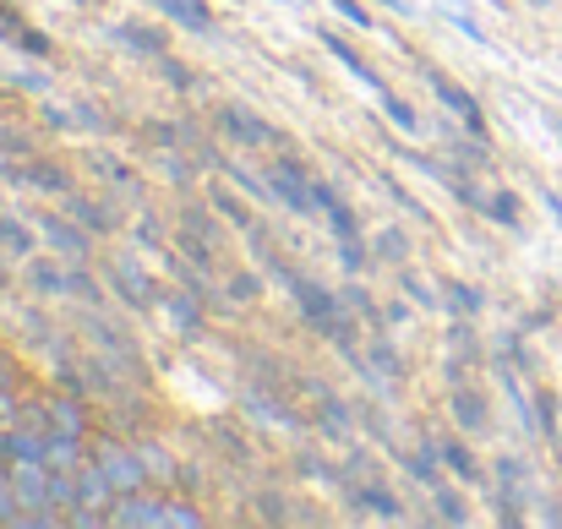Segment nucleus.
Wrapping results in <instances>:
<instances>
[{"label":"nucleus","mask_w":562,"mask_h":529,"mask_svg":"<svg viewBox=\"0 0 562 529\" xmlns=\"http://www.w3.org/2000/svg\"><path fill=\"white\" fill-rule=\"evenodd\" d=\"M93 170H99L104 180H115V185H132V170L115 165V159H104V154H93Z\"/></svg>","instance_id":"nucleus-38"},{"label":"nucleus","mask_w":562,"mask_h":529,"mask_svg":"<svg viewBox=\"0 0 562 529\" xmlns=\"http://www.w3.org/2000/svg\"><path fill=\"white\" fill-rule=\"evenodd\" d=\"M398 284H404V290L415 295V306H426V312H437V306H442V301H437V295L426 290V279H415V273H398Z\"/></svg>","instance_id":"nucleus-33"},{"label":"nucleus","mask_w":562,"mask_h":529,"mask_svg":"<svg viewBox=\"0 0 562 529\" xmlns=\"http://www.w3.org/2000/svg\"><path fill=\"white\" fill-rule=\"evenodd\" d=\"M77 5H93V0H77Z\"/></svg>","instance_id":"nucleus-51"},{"label":"nucleus","mask_w":562,"mask_h":529,"mask_svg":"<svg viewBox=\"0 0 562 529\" xmlns=\"http://www.w3.org/2000/svg\"><path fill=\"white\" fill-rule=\"evenodd\" d=\"M27 159L33 154V143H27V132H16V126H0V159Z\"/></svg>","instance_id":"nucleus-30"},{"label":"nucleus","mask_w":562,"mask_h":529,"mask_svg":"<svg viewBox=\"0 0 562 529\" xmlns=\"http://www.w3.org/2000/svg\"><path fill=\"white\" fill-rule=\"evenodd\" d=\"M159 235H165V229H159V218H154V213H143V218H137V240H143V246H159Z\"/></svg>","instance_id":"nucleus-42"},{"label":"nucleus","mask_w":562,"mask_h":529,"mask_svg":"<svg viewBox=\"0 0 562 529\" xmlns=\"http://www.w3.org/2000/svg\"><path fill=\"white\" fill-rule=\"evenodd\" d=\"M376 240H382L376 251H382L387 262H409V235H404V229H382Z\"/></svg>","instance_id":"nucleus-28"},{"label":"nucleus","mask_w":562,"mask_h":529,"mask_svg":"<svg viewBox=\"0 0 562 529\" xmlns=\"http://www.w3.org/2000/svg\"><path fill=\"white\" fill-rule=\"evenodd\" d=\"M88 409L77 404V398H55L49 409H44V431H66V437H82L88 431V420H82Z\"/></svg>","instance_id":"nucleus-15"},{"label":"nucleus","mask_w":562,"mask_h":529,"mask_svg":"<svg viewBox=\"0 0 562 529\" xmlns=\"http://www.w3.org/2000/svg\"><path fill=\"white\" fill-rule=\"evenodd\" d=\"M44 121H49L55 132H66V126H77V115H66L60 104H44Z\"/></svg>","instance_id":"nucleus-44"},{"label":"nucleus","mask_w":562,"mask_h":529,"mask_svg":"<svg viewBox=\"0 0 562 529\" xmlns=\"http://www.w3.org/2000/svg\"><path fill=\"white\" fill-rule=\"evenodd\" d=\"M0 387H11V354L0 350Z\"/></svg>","instance_id":"nucleus-50"},{"label":"nucleus","mask_w":562,"mask_h":529,"mask_svg":"<svg viewBox=\"0 0 562 529\" xmlns=\"http://www.w3.org/2000/svg\"><path fill=\"white\" fill-rule=\"evenodd\" d=\"M71 290H77L82 301H104V290H99V284H93L88 273H71Z\"/></svg>","instance_id":"nucleus-43"},{"label":"nucleus","mask_w":562,"mask_h":529,"mask_svg":"<svg viewBox=\"0 0 562 529\" xmlns=\"http://www.w3.org/2000/svg\"><path fill=\"white\" fill-rule=\"evenodd\" d=\"M143 137H148L154 148H176V137H181V132H176V126H143Z\"/></svg>","instance_id":"nucleus-41"},{"label":"nucleus","mask_w":562,"mask_h":529,"mask_svg":"<svg viewBox=\"0 0 562 529\" xmlns=\"http://www.w3.org/2000/svg\"><path fill=\"white\" fill-rule=\"evenodd\" d=\"M44 464L49 470H82V437H66V431H49L44 437Z\"/></svg>","instance_id":"nucleus-14"},{"label":"nucleus","mask_w":562,"mask_h":529,"mask_svg":"<svg viewBox=\"0 0 562 529\" xmlns=\"http://www.w3.org/2000/svg\"><path fill=\"white\" fill-rule=\"evenodd\" d=\"M437 459H442V470H453L459 481H481V464H475V453H470L459 437H442V442H437Z\"/></svg>","instance_id":"nucleus-17"},{"label":"nucleus","mask_w":562,"mask_h":529,"mask_svg":"<svg viewBox=\"0 0 562 529\" xmlns=\"http://www.w3.org/2000/svg\"><path fill=\"white\" fill-rule=\"evenodd\" d=\"M486 213H492L497 224H508V229H514V224H519V202H514V191H497V196L486 202Z\"/></svg>","instance_id":"nucleus-29"},{"label":"nucleus","mask_w":562,"mask_h":529,"mask_svg":"<svg viewBox=\"0 0 562 529\" xmlns=\"http://www.w3.org/2000/svg\"><path fill=\"white\" fill-rule=\"evenodd\" d=\"M93 459L104 464V475H110V486L126 497V492H148V464H143V448H121V442H99L93 448Z\"/></svg>","instance_id":"nucleus-2"},{"label":"nucleus","mask_w":562,"mask_h":529,"mask_svg":"<svg viewBox=\"0 0 562 529\" xmlns=\"http://www.w3.org/2000/svg\"><path fill=\"white\" fill-rule=\"evenodd\" d=\"M110 279L121 284V295H126L137 312H148V306H154V279H148V273H137L126 257H121V262H110Z\"/></svg>","instance_id":"nucleus-12"},{"label":"nucleus","mask_w":562,"mask_h":529,"mask_svg":"<svg viewBox=\"0 0 562 529\" xmlns=\"http://www.w3.org/2000/svg\"><path fill=\"white\" fill-rule=\"evenodd\" d=\"M356 365H361V371H376V376H404V354L393 350V345H382V339H376L372 354H361Z\"/></svg>","instance_id":"nucleus-21"},{"label":"nucleus","mask_w":562,"mask_h":529,"mask_svg":"<svg viewBox=\"0 0 562 529\" xmlns=\"http://www.w3.org/2000/svg\"><path fill=\"white\" fill-rule=\"evenodd\" d=\"M165 170H170V180H176V185H191V165H181V159H170Z\"/></svg>","instance_id":"nucleus-47"},{"label":"nucleus","mask_w":562,"mask_h":529,"mask_svg":"<svg viewBox=\"0 0 562 529\" xmlns=\"http://www.w3.org/2000/svg\"><path fill=\"white\" fill-rule=\"evenodd\" d=\"M268 191H273L284 207H295V213H328V202H334V185L317 180L301 159H290V154L268 159Z\"/></svg>","instance_id":"nucleus-1"},{"label":"nucleus","mask_w":562,"mask_h":529,"mask_svg":"<svg viewBox=\"0 0 562 529\" xmlns=\"http://www.w3.org/2000/svg\"><path fill=\"white\" fill-rule=\"evenodd\" d=\"M448 301L470 317V312H481V290H470V284H448Z\"/></svg>","instance_id":"nucleus-37"},{"label":"nucleus","mask_w":562,"mask_h":529,"mask_svg":"<svg viewBox=\"0 0 562 529\" xmlns=\"http://www.w3.org/2000/svg\"><path fill=\"white\" fill-rule=\"evenodd\" d=\"M159 497H148V492H126V497H115V508H110V525L121 529H137V525H159Z\"/></svg>","instance_id":"nucleus-8"},{"label":"nucleus","mask_w":562,"mask_h":529,"mask_svg":"<svg viewBox=\"0 0 562 529\" xmlns=\"http://www.w3.org/2000/svg\"><path fill=\"white\" fill-rule=\"evenodd\" d=\"M213 213H218V218H229V224H235V229H246V235L257 229V218L246 213V202H235V196H229V185H213Z\"/></svg>","instance_id":"nucleus-22"},{"label":"nucleus","mask_w":562,"mask_h":529,"mask_svg":"<svg viewBox=\"0 0 562 529\" xmlns=\"http://www.w3.org/2000/svg\"><path fill=\"white\" fill-rule=\"evenodd\" d=\"M66 213H71L82 229H93V235H110V229L121 224V213H115V207H104V202H88L82 191H71V196H66Z\"/></svg>","instance_id":"nucleus-11"},{"label":"nucleus","mask_w":562,"mask_h":529,"mask_svg":"<svg viewBox=\"0 0 562 529\" xmlns=\"http://www.w3.org/2000/svg\"><path fill=\"white\" fill-rule=\"evenodd\" d=\"M38 235H44V246H49L55 257L82 262V257H88V235H93V229H77V224H66V218L44 213V218H38Z\"/></svg>","instance_id":"nucleus-6"},{"label":"nucleus","mask_w":562,"mask_h":529,"mask_svg":"<svg viewBox=\"0 0 562 529\" xmlns=\"http://www.w3.org/2000/svg\"><path fill=\"white\" fill-rule=\"evenodd\" d=\"M170 317H176V334L202 339V306H196V290H191V295H170Z\"/></svg>","instance_id":"nucleus-19"},{"label":"nucleus","mask_w":562,"mask_h":529,"mask_svg":"<svg viewBox=\"0 0 562 529\" xmlns=\"http://www.w3.org/2000/svg\"><path fill=\"white\" fill-rule=\"evenodd\" d=\"M317 38H323V44H328V55H339V66H345V71H350V77H361V82H367V88H372L376 99H382V93H387V82H382V77H376L372 66H367V60H361V55H356V49H350V44H345V38H339V33H328V27H317Z\"/></svg>","instance_id":"nucleus-9"},{"label":"nucleus","mask_w":562,"mask_h":529,"mask_svg":"<svg viewBox=\"0 0 562 529\" xmlns=\"http://www.w3.org/2000/svg\"><path fill=\"white\" fill-rule=\"evenodd\" d=\"M143 464H148V475H154V481H181V470L170 464V453H165L159 442H143Z\"/></svg>","instance_id":"nucleus-26"},{"label":"nucleus","mask_w":562,"mask_h":529,"mask_svg":"<svg viewBox=\"0 0 562 529\" xmlns=\"http://www.w3.org/2000/svg\"><path fill=\"white\" fill-rule=\"evenodd\" d=\"M77 110H82V115H77V126H88V132H110V126H115V121H110V115H99L93 104H77Z\"/></svg>","instance_id":"nucleus-40"},{"label":"nucleus","mask_w":562,"mask_h":529,"mask_svg":"<svg viewBox=\"0 0 562 529\" xmlns=\"http://www.w3.org/2000/svg\"><path fill=\"white\" fill-rule=\"evenodd\" d=\"M382 323H404V328H409V306H398V301H393V306L382 312Z\"/></svg>","instance_id":"nucleus-48"},{"label":"nucleus","mask_w":562,"mask_h":529,"mask_svg":"<svg viewBox=\"0 0 562 529\" xmlns=\"http://www.w3.org/2000/svg\"><path fill=\"white\" fill-rule=\"evenodd\" d=\"M16 503H22V497H16V481H11V470H5V475H0V525H16Z\"/></svg>","instance_id":"nucleus-32"},{"label":"nucleus","mask_w":562,"mask_h":529,"mask_svg":"<svg viewBox=\"0 0 562 529\" xmlns=\"http://www.w3.org/2000/svg\"><path fill=\"white\" fill-rule=\"evenodd\" d=\"M382 110H387V121H393V126H404V132H415V126H420V121H415V110H409L404 99H393V93H382Z\"/></svg>","instance_id":"nucleus-31"},{"label":"nucleus","mask_w":562,"mask_h":529,"mask_svg":"<svg viewBox=\"0 0 562 529\" xmlns=\"http://www.w3.org/2000/svg\"><path fill=\"white\" fill-rule=\"evenodd\" d=\"M426 77H431V93H437V99L448 104V115H459V121H464V126H470L475 137H486V115H481V99H475L470 88H459V82H453L448 71H426Z\"/></svg>","instance_id":"nucleus-4"},{"label":"nucleus","mask_w":562,"mask_h":529,"mask_svg":"<svg viewBox=\"0 0 562 529\" xmlns=\"http://www.w3.org/2000/svg\"><path fill=\"white\" fill-rule=\"evenodd\" d=\"M115 38H121V44H132V49H143V55H159V60H165V33H159V27L121 22V27H115Z\"/></svg>","instance_id":"nucleus-20"},{"label":"nucleus","mask_w":562,"mask_h":529,"mask_svg":"<svg viewBox=\"0 0 562 529\" xmlns=\"http://www.w3.org/2000/svg\"><path fill=\"white\" fill-rule=\"evenodd\" d=\"M0 251H11V257H27V251H33V235H27V224H16V218H5V213H0Z\"/></svg>","instance_id":"nucleus-24"},{"label":"nucleus","mask_w":562,"mask_h":529,"mask_svg":"<svg viewBox=\"0 0 562 529\" xmlns=\"http://www.w3.org/2000/svg\"><path fill=\"white\" fill-rule=\"evenodd\" d=\"M323 218H328V229H334L339 240H361V224H356V213H350V207H345L339 196L328 202V213H323Z\"/></svg>","instance_id":"nucleus-25"},{"label":"nucleus","mask_w":562,"mask_h":529,"mask_svg":"<svg viewBox=\"0 0 562 529\" xmlns=\"http://www.w3.org/2000/svg\"><path fill=\"white\" fill-rule=\"evenodd\" d=\"M165 77H170V82H176V88H196V77H191V71H181V66H176V60H165Z\"/></svg>","instance_id":"nucleus-46"},{"label":"nucleus","mask_w":562,"mask_h":529,"mask_svg":"<svg viewBox=\"0 0 562 529\" xmlns=\"http://www.w3.org/2000/svg\"><path fill=\"white\" fill-rule=\"evenodd\" d=\"M213 121H218V132H224L235 148H273V143H284V137H279V126L257 121V115H251V110H240V104H224Z\"/></svg>","instance_id":"nucleus-3"},{"label":"nucleus","mask_w":562,"mask_h":529,"mask_svg":"<svg viewBox=\"0 0 562 529\" xmlns=\"http://www.w3.org/2000/svg\"><path fill=\"white\" fill-rule=\"evenodd\" d=\"M159 525H202V514L187 508V503H165V508H159Z\"/></svg>","instance_id":"nucleus-34"},{"label":"nucleus","mask_w":562,"mask_h":529,"mask_svg":"<svg viewBox=\"0 0 562 529\" xmlns=\"http://www.w3.org/2000/svg\"><path fill=\"white\" fill-rule=\"evenodd\" d=\"M448 409H453V420H459V431H486L492 420H486V398L475 393V387H453V398H448Z\"/></svg>","instance_id":"nucleus-13"},{"label":"nucleus","mask_w":562,"mask_h":529,"mask_svg":"<svg viewBox=\"0 0 562 529\" xmlns=\"http://www.w3.org/2000/svg\"><path fill=\"white\" fill-rule=\"evenodd\" d=\"M11 44H16V49H27V55H55V44H49L44 33H16Z\"/></svg>","instance_id":"nucleus-39"},{"label":"nucleus","mask_w":562,"mask_h":529,"mask_svg":"<svg viewBox=\"0 0 562 529\" xmlns=\"http://www.w3.org/2000/svg\"><path fill=\"white\" fill-rule=\"evenodd\" d=\"M22 279H27V290L33 295H66L71 290V273L60 268V262H44V257H27V268H22Z\"/></svg>","instance_id":"nucleus-10"},{"label":"nucleus","mask_w":562,"mask_h":529,"mask_svg":"<svg viewBox=\"0 0 562 529\" xmlns=\"http://www.w3.org/2000/svg\"><path fill=\"white\" fill-rule=\"evenodd\" d=\"M159 11L176 16V22H187L191 33H213V11L202 0H159Z\"/></svg>","instance_id":"nucleus-18"},{"label":"nucleus","mask_w":562,"mask_h":529,"mask_svg":"<svg viewBox=\"0 0 562 529\" xmlns=\"http://www.w3.org/2000/svg\"><path fill=\"white\" fill-rule=\"evenodd\" d=\"M229 295H235V301H257V295H262V279H257V273H235V279H229Z\"/></svg>","instance_id":"nucleus-36"},{"label":"nucleus","mask_w":562,"mask_h":529,"mask_svg":"<svg viewBox=\"0 0 562 529\" xmlns=\"http://www.w3.org/2000/svg\"><path fill=\"white\" fill-rule=\"evenodd\" d=\"M246 409H251V420H273V426H295V415H290V404H279V398H262V393H251L246 398Z\"/></svg>","instance_id":"nucleus-23"},{"label":"nucleus","mask_w":562,"mask_h":529,"mask_svg":"<svg viewBox=\"0 0 562 529\" xmlns=\"http://www.w3.org/2000/svg\"><path fill=\"white\" fill-rule=\"evenodd\" d=\"M339 262H345V273H361L367 268V246L361 240H339Z\"/></svg>","instance_id":"nucleus-35"},{"label":"nucleus","mask_w":562,"mask_h":529,"mask_svg":"<svg viewBox=\"0 0 562 529\" xmlns=\"http://www.w3.org/2000/svg\"><path fill=\"white\" fill-rule=\"evenodd\" d=\"M44 437H49V431H44ZM44 437H33V431H0V464L44 459Z\"/></svg>","instance_id":"nucleus-16"},{"label":"nucleus","mask_w":562,"mask_h":529,"mask_svg":"<svg viewBox=\"0 0 562 529\" xmlns=\"http://www.w3.org/2000/svg\"><path fill=\"white\" fill-rule=\"evenodd\" d=\"M437 519H448V525H464L470 519V508H464V497L453 486H437Z\"/></svg>","instance_id":"nucleus-27"},{"label":"nucleus","mask_w":562,"mask_h":529,"mask_svg":"<svg viewBox=\"0 0 562 529\" xmlns=\"http://www.w3.org/2000/svg\"><path fill=\"white\" fill-rule=\"evenodd\" d=\"M16 409H22V404H16V398H5V387H0V431H11V426H16Z\"/></svg>","instance_id":"nucleus-45"},{"label":"nucleus","mask_w":562,"mask_h":529,"mask_svg":"<svg viewBox=\"0 0 562 529\" xmlns=\"http://www.w3.org/2000/svg\"><path fill=\"white\" fill-rule=\"evenodd\" d=\"M350 503H356V514H376V519H387V525L409 519V514H404V503H398L393 492H382V486H376L372 475L350 481Z\"/></svg>","instance_id":"nucleus-7"},{"label":"nucleus","mask_w":562,"mask_h":529,"mask_svg":"<svg viewBox=\"0 0 562 529\" xmlns=\"http://www.w3.org/2000/svg\"><path fill=\"white\" fill-rule=\"evenodd\" d=\"M16 33H22V27H16V16H5V11H0V38H16Z\"/></svg>","instance_id":"nucleus-49"},{"label":"nucleus","mask_w":562,"mask_h":529,"mask_svg":"<svg viewBox=\"0 0 562 529\" xmlns=\"http://www.w3.org/2000/svg\"><path fill=\"white\" fill-rule=\"evenodd\" d=\"M0 180L5 185H38V191H60V196H71L77 185L71 176L60 170V165H49V159H33V165H0Z\"/></svg>","instance_id":"nucleus-5"}]
</instances>
